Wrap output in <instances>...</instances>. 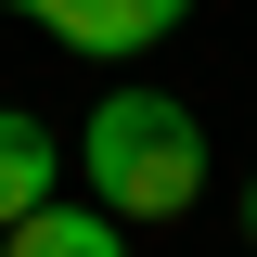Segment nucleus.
<instances>
[{"instance_id": "obj_1", "label": "nucleus", "mask_w": 257, "mask_h": 257, "mask_svg": "<svg viewBox=\"0 0 257 257\" xmlns=\"http://www.w3.org/2000/svg\"><path fill=\"white\" fill-rule=\"evenodd\" d=\"M77 167H90L103 219H180L206 193V142H193V103L167 90H116L90 128H77Z\"/></svg>"}, {"instance_id": "obj_2", "label": "nucleus", "mask_w": 257, "mask_h": 257, "mask_svg": "<svg viewBox=\"0 0 257 257\" xmlns=\"http://www.w3.org/2000/svg\"><path fill=\"white\" fill-rule=\"evenodd\" d=\"M0 257H128V231L103 206H26V219L0 231Z\"/></svg>"}, {"instance_id": "obj_3", "label": "nucleus", "mask_w": 257, "mask_h": 257, "mask_svg": "<svg viewBox=\"0 0 257 257\" xmlns=\"http://www.w3.org/2000/svg\"><path fill=\"white\" fill-rule=\"evenodd\" d=\"M52 167H64V142L39 116H13V103H0V231L26 219V206H52Z\"/></svg>"}, {"instance_id": "obj_4", "label": "nucleus", "mask_w": 257, "mask_h": 257, "mask_svg": "<svg viewBox=\"0 0 257 257\" xmlns=\"http://www.w3.org/2000/svg\"><path fill=\"white\" fill-rule=\"evenodd\" d=\"M26 13L64 52H142V13H128V0H26Z\"/></svg>"}, {"instance_id": "obj_5", "label": "nucleus", "mask_w": 257, "mask_h": 257, "mask_svg": "<svg viewBox=\"0 0 257 257\" xmlns=\"http://www.w3.org/2000/svg\"><path fill=\"white\" fill-rule=\"evenodd\" d=\"M128 13H142V39H167V26L193 13V0H128Z\"/></svg>"}, {"instance_id": "obj_6", "label": "nucleus", "mask_w": 257, "mask_h": 257, "mask_svg": "<svg viewBox=\"0 0 257 257\" xmlns=\"http://www.w3.org/2000/svg\"><path fill=\"white\" fill-rule=\"evenodd\" d=\"M244 231H257V193H244Z\"/></svg>"}, {"instance_id": "obj_7", "label": "nucleus", "mask_w": 257, "mask_h": 257, "mask_svg": "<svg viewBox=\"0 0 257 257\" xmlns=\"http://www.w3.org/2000/svg\"><path fill=\"white\" fill-rule=\"evenodd\" d=\"M0 13H26V0H0Z\"/></svg>"}]
</instances>
